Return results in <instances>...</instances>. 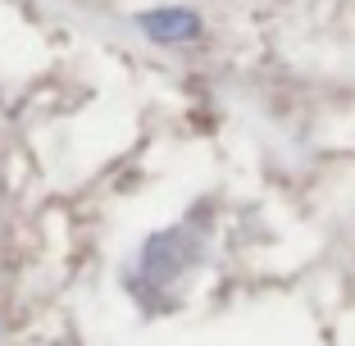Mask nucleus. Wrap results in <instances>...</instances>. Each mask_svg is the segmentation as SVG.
<instances>
[{
    "label": "nucleus",
    "mask_w": 355,
    "mask_h": 346,
    "mask_svg": "<svg viewBox=\"0 0 355 346\" xmlns=\"http://www.w3.org/2000/svg\"><path fill=\"white\" fill-rule=\"evenodd\" d=\"M200 260H205V223L182 219L141 246L132 273H128V292L146 310H168L178 301V287L191 278Z\"/></svg>",
    "instance_id": "nucleus-1"
},
{
    "label": "nucleus",
    "mask_w": 355,
    "mask_h": 346,
    "mask_svg": "<svg viewBox=\"0 0 355 346\" xmlns=\"http://www.w3.org/2000/svg\"><path fill=\"white\" fill-rule=\"evenodd\" d=\"M141 32H146L150 42L182 46V42H196L200 37V19L191 10H146L141 14Z\"/></svg>",
    "instance_id": "nucleus-2"
}]
</instances>
